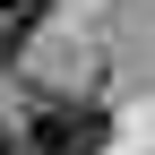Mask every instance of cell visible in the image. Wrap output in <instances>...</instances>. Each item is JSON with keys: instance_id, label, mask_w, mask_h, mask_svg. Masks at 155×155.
<instances>
[{"instance_id": "1", "label": "cell", "mask_w": 155, "mask_h": 155, "mask_svg": "<svg viewBox=\"0 0 155 155\" xmlns=\"http://www.w3.org/2000/svg\"><path fill=\"white\" fill-rule=\"evenodd\" d=\"M26 138H35V155H104L112 112L104 104H35L26 112Z\"/></svg>"}, {"instance_id": "2", "label": "cell", "mask_w": 155, "mask_h": 155, "mask_svg": "<svg viewBox=\"0 0 155 155\" xmlns=\"http://www.w3.org/2000/svg\"><path fill=\"white\" fill-rule=\"evenodd\" d=\"M43 17V0H0V35H9V52H17V35Z\"/></svg>"}, {"instance_id": "3", "label": "cell", "mask_w": 155, "mask_h": 155, "mask_svg": "<svg viewBox=\"0 0 155 155\" xmlns=\"http://www.w3.org/2000/svg\"><path fill=\"white\" fill-rule=\"evenodd\" d=\"M0 155H35V138L26 129H0Z\"/></svg>"}]
</instances>
